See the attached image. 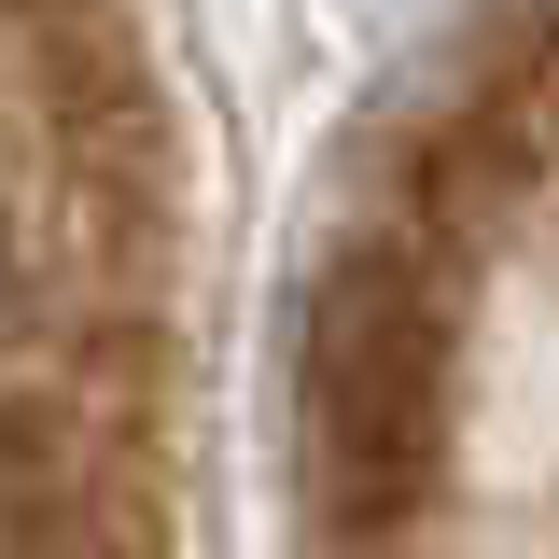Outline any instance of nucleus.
Returning a JSON list of instances; mask_svg holds the SVG:
<instances>
[{
    "label": "nucleus",
    "mask_w": 559,
    "mask_h": 559,
    "mask_svg": "<svg viewBox=\"0 0 559 559\" xmlns=\"http://www.w3.org/2000/svg\"><path fill=\"white\" fill-rule=\"evenodd\" d=\"M57 476H70V419L57 406H0V559L57 546Z\"/></svg>",
    "instance_id": "2"
},
{
    "label": "nucleus",
    "mask_w": 559,
    "mask_h": 559,
    "mask_svg": "<svg viewBox=\"0 0 559 559\" xmlns=\"http://www.w3.org/2000/svg\"><path fill=\"white\" fill-rule=\"evenodd\" d=\"M14 294H28V280H14V238H0V322H14Z\"/></svg>",
    "instance_id": "3"
},
{
    "label": "nucleus",
    "mask_w": 559,
    "mask_h": 559,
    "mask_svg": "<svg viewBox=\"0 0 559 559\" xmlns=\"http://www.w3.org/2000/svg\"><path fill=\"white\" fill-rule=\"evenodd\" d=\"M448 364H462V280L378 210L349 224L308 322H294V476L336 546H392L448 476Z\"/></svg>",
    "instance_id": "1"
}]
</instances>
